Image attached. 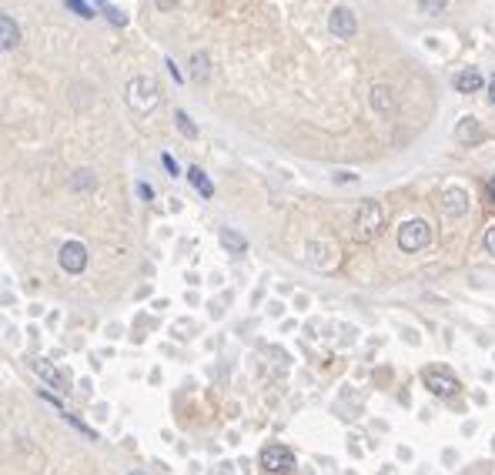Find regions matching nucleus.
<instances>
[{
	"label": "nucleus",
	"instance_id": "nucleus-1",
	"mask_svg": "<svg viewBox=\"0 0 495 475\" xmlns=\"http://www.w3.org/2000/svg\"><path fill=\"white\" fill-rule=\"evenodd\" d=\"M124 101H127L131 111L148 114V111H154L161 104V87H158L154 77H131L127 87H124Z\"/></svg>",
	"mask_w": 495,
	"mask_h": 475
},
{
	"label": "nucleus",
	"instance_id": "nucleus-2",
	"mask_svg": "<svg viewBox=\"0 0 495 475\" xmlns=\"http://www.w3.org/2000/svg\"><path fill=\"white\" fill-rule=\"evenodd\" d=\"M385 228V211H382V204L378 201H361L358 215H355V234H358V241H372L378 238Z\"/></svg>",
	"mask_w": 495,
	"mask_h": 475
},
{
	"label": "nucleus",
	"instance_id": "nucleus-3",
	"mask_svg": "<svg viewBox=\"0 0 495 475\" xmlns=\"http://www.w3.org/2000/svg\"><path fill=\"white\" fill-rule=\"evenodd\" d=\"M428 241H432V228H428L421 218H408L405 225L398 228V248H402V251H408V255L421 251Z\"/></svg>",
	"mask_w": 495,
	"mask_h": 475
},
{
	"label": "nucleus",
	"instance_id": "nucleus-4",
	"mask_svg": "<svg viewBox=\"0 0 495 475\" xmlns=\"http://www.w3.org/2000/svg\"><path fill=\"white\" fill-rule=\"evenodd\" d=\"M421 382H425V388L432 392V395H442V399H452L462 385H459V378L452 375L449 368H442V365H432V368H425L421 371Z\"/></svg>",
	"mask_w": 495,
	"mask_h": 475
},
{
	"label": "nucleus",
	"instance_id": "nucleus-5",
	"mask_svg": "<svg viewBox=\"0 0 495 475\" xmlns=\"http://www.w3.org/2000/svg\"><path fill=\"white\" fill-rule=\"evenodd\" d=\"M261 469H268V472H295V452L291 448H285V445H268V448H261Z\"/></svg>",
	"mask_w": 495,
	"mask_h": 475
},
{
	"label": "nucleus",
	"instance_id": "nucleus-6",
	"mask_svg": "<svg viewBox=\"0 0 495 475\" xmlns=\"http://www.w3.org/2000/svg\"><path fill=\"white\" fill-rule=\"evenodd\" d=\"M328 31L338 37V41H351L355 31H358V20L351 14V7H335L328 14Z\"/></svg>",
	"mask_w": 495,
	"mask_h": 475
},
{
	"label": "nucleus",
	"instance_id": "nucleus-7",
	"mask_svg": "<svg viewBox=\"0 0 495 475\" xmlns=\"http://www.w3.org/2000/svg\"><path fill=\"white\" fill-rule=\"evenodd\" d=\"M57 261L67 275H81V271L88 268V248L81 245V241H67V245L60 248Z\"/></svg>",
	"mask_w": 495,
	"mask_h": 475
},
{
	"label": "nucleus",
	"instance_id": "nucleus-8",
	"mask_svg": "<svg viewBox=\"0 0 495 475\" xmlns=\"http://www.w3.org/2000/svg\"><path fill=\"white\" fill-rule=\"evenodd\" d=\"M442 215L445 218L468 215V191L466 187H445V191H442Z\"/></svg>",
	"mask_w": 495,
	"mask_h": 475
},
{
	"label": "nucleus",
	"instance_id": "nucleus-9",
	"mask_svg": "<svg viewBox=\"0 0 495 475\" xmlns=\"http://www.w3.org/2000/svg\"><path fill=\"white\" fill-rule=\"evenodd\" d=\"M34 371H37V375H41V378H44L50 388H57V392H67V382H64V375H60V371L50 365L47 358H37V362H34Z\"/></svg>",
	"mask_w": 495,
	"mask_h": 475
},
{
	"label": "nucleus",
	"instance_id": "nucleus-10",
	"mask_svg": "<svg viewBox=\"0 0 495 475\" xmlns=\"http://www.w3.org/2000/svg\"><path fill=\"white\" fill-rule=\"evenodd\" d=\"M372 108H375L378 114H389V111L395 108V94H391V87H385V84H375V87H372Z\"/></svg>",
	"mask_w": 495,
	"mask_h": 475
},
{
	"label": "nucleus",
	"instance_id": "nucleus-11",
	"mask_svg": "<svg viewBox=\"0 0 495 475\" xmlns=\"http://www.w3.org/2000/svg\"><path fill=\"white\" fill-rule=\"evenodd\" d=\"M479 87H482L479 71H462V74H455V91L459 94H475Z\"/></svg>",
	"mask_w": 495,
	"mask_h": 475
},
{
	"label": "nucleus",
	"instance_id": "nucleus-12",
	"mask_svg": "<svg viewBox=\"0 0 495 475\" xmlns=\"http://www.w3.org/2000/svg\"><path fill=\"white\" fill-rule=\"evenodd\" d=\"M221 245L231 251V255H244L248 251V241H244V234H238V231H231V228H221Z\"/></svg>",
	"mask_w": 495,
	"mask_h": 475
},
{
	"label": "nucleus",
	"instance_id": "nucleus-13",
	"mask_svg": "<svg viewBox=\"0 0 495 475\" xmlns=\"http://www.w3.org/2000/svg\"><path fill=\"white\" fill-rule=\"evenodd\" d=\"M0 34H4V41H0V44H4V50H14V47L20 44V31H17V24L7 14L0 17Z\"/></svg>",
	"mask_w": 495,
	"mask_h": 475
},
{
	"label": "nucleus",
	"instance_id": "nucleus-14",
	"mask_svg": "<svg viewBox=\"0 0 495 475\" xmlns=\"http://www.w3.org/2000/svg\"><path fill=\"white\" fill-rule=\"evenodd\" d=\"M455 138H459V141H472V144H475V141H482L479 121H475V118H462V121H459V127H455Z\"/></svg>",
	"mask_w": 495,
	"mask_h": 475
},
{
	"label": "nucleus",
	"instance_id": "nucleus-15",
	"mask_svg": "<svg viewBox=\"0 0 495 475\" xmlns=\"http://www.w3.org/2000/svg\"><path fill=\"white\" fill-rule=\"evenodd\" d=\"M188 181L201 191V198H211V194H214V184L208 181V174H204L201 168H188Z\"/></svg>",
	"mask_w": 495,
	"mask_h": 475
},
{
	"label": "nucleus",
	"instance_id": "nucleus-16",
	"mask_svg": "<svg viewBox=\"0 0 495 475\" xmlns=\"http://www.w3.org/2000/svg\"><path fill=\"white\" fill-rule=\"evenodd\" d=\"M191 74L201 77V80L211 74V57L204 54V50H201V54H191Z\"/></svg>",
	"mask_w": 495,
	"mask_h": 475
},
{
	"label": "nucleus",
	"instance_id": "nucleus-17",
	"mask_svg": "<svg viewBox=\"0 0 495 475\" xmlns=\"http://www.w3.org/2000/svg\"><path fill=\"white\" fill-rule=\"evenodd\" d=\"M94 184H97V178H94L90 171H77L74 178L67 181V187H71V191H88V187H94Z\"/></svg>",
	"mask_w": 495,
	"mask_h": 475
},
{
	"label": "nucleus",
	"instance_id": "nucleus-18",
	"mask_svg": "<svg viewBox=\"0 0 495 475\" xmlns=\"http://www.w3.org/2000/svg\"><path fill=\"white\" fill-rule=\"evenodd\" d=\"M174 121H178V131H181V134H184V138H188V141H195V138H197V127H195V121H191V118H188L184 111H178V114H174Z\"/></svg>",
	"mask_w": 495,
	"mask_h": 475
},
{
	"label": "nucleus",
	"instance_id": "nucleus-19",
	"mask_svg": "<svg viewBox=\"0 0 495 475\" xmlns=\"http://www.w3.org/2000/svg\"><path fill=\"white\" fill-rule=\"evenodd\" d=\"M174 335L181 338V341H188V338H195L197 335V325L191 322V318H181V322H174V328H171Z\"/></svg>",
	"mask_w": 495,
	"mask_h": 475
},
{
	"label": "nucleus",
	"instance_id": "nucleus-20",
	"mask_svg": "<svg viewBox=\"0 0 495 475\" xmlns=\"http://www.w3.org/2000/svg\"><path fill=\"white\" fill-rule=\"evenodd\" d=\"M64 7H67V10H74V14H81V17H97V7H90V3H84V0H67V3H64Z\"/></svg>",
	"mask_w": 495,
	"mask_h": 475
},
{
	"label": "nucleus",
	"instance_id": "nucleus-21",
	"mask_svg": "<svg viewBox=\"0 0 495 475\" xmlns=\"http://www.w3.org/2000/svg\"><path fill=\"white\" fill-rule=\"evenodd\" d=\"M101 10H104V17H107V20H111V24H114V27H124V24H127V14H124V10H118V7H111V3H104Z\"/></svg>",
	"mask_w": 495,
	"mask_h": 475
},
{
	"label": "nucleus",
	"instance_id": "nucleus-22",
	"mask_svg": "<svg viewBox=\"0 0 495 475\" xmlns=\"http://www.w3.org/2000/svg\"><path fill=\"white\" fill-rule=\"evenodd\" d=\"M419 7L425 14H438V10H445V0H421Z\"/></svg>",
	"mask_w": 495,
	"mask_h": 475
},
{
	"label": "nucleus",
	"instance_id": "nucleus-23",
	"mask_svg": "<svg viewBox=\"0 0 495 475\" xmlns=\"http://www.w3.org/2000/svg\"><path fill=\"white\" fill-rule=\"evenodd\" d=\"M161 164H165L167 171H171V178H178L181 174V168H178V161H174V157H171V154H161Z\"/></svg>",
	"mask_w": 495,
	"mask_h": 475
},
{
	"label": "nucleus",
	"instance_id": "nucleus-24",
	"mask_svg": "<svg viewBox=\"0 0 495 475\" xmlns=\"http://www.w3.org/2000/svg\"><path fill=\"white\" fill-rule=\"evenodd\" d=\"M137 198L151 201V198H154V187H151V184H144V181H137Z\"/></svg>",
	"mask_w": 495,
	"mask_h": 475
},
{
	"label": "nucleus",
	"instance_id": "nucleus-25",
	"mask_svg": "<svg viewBox=\"0 0 495 475\" xmlns=\"http://www.w3.org/2000/svg\"><path fill=\"white\" fill-rule=\"evenodd\" d=\"M485 251H489V255L495 258V225H492L489 231H485Z\"/></svg>",
	"mask_w": 495,
	"mask_h": 475
},
{
	"label": "nucleus",
	"instance_id": "nucleus-26",
	"mask_svg": "<svg viewBox=\"0 0 495 475\" xmlns=\"http://www.w3.org/2000/svg\"><path fill=\"white\" fill-rule=\"evenodd\" d=\"M167 71H171V77H174L178 84H181V80H184V77H181V71H178V64L171 61V57H167Z\"/></svg>",
	"mask_w": 495,
	"mask_h": 475
},
{
	"label": "nucleus",
	"instance_id": "nucleus-27",
	"mask_svg": "<svg viewBox=\"0 0 495 475\" xmlns=\"http://www.w3.org/2000/svg\"><path fill=\"white\" fill-rule=\"evenodd\" d=\"M489 97H492V104H495V77L489 80Z\"/></svg>",
	"mask_w": 495,
	"mask_h": 475
},
{
	"label": "nucleus",
	"instance_id": "nucleus-28",
	"mask_svg": "<svg viewBox=\"0 0 495 475\" xmlns=\"http://www.w3.org/2000/svg\"><path fill=\"white\" fill-rule=\"evenodd\" d=\"M127 475H148V472H141V469H134V472H127Z\"/></svg>",
	"mask_w": 495,
	"mask_h": 475
},
{
	"label": "nucleus",
	"instance_id": "nucleus-29",
	"mask_svg": "<svg viewBox=\"0 0 495 475\" xmlns=\"http://www.w3.org/2000/svg\"><path fill=\"white\" fill-rule=\"evenodd\" d=\"M489 191H492V201H495V181H492V187H489Z\"/></svg>",
	"mask_w": 495,
	"mask_h": 475
}]
</instances>
